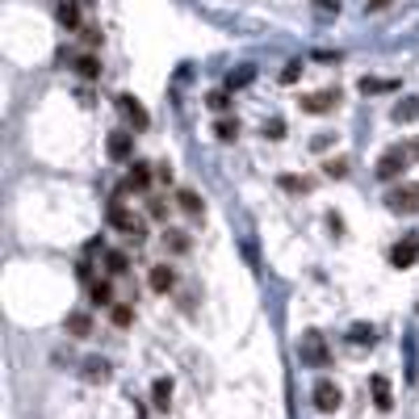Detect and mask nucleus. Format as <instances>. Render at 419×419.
<instances>
[{
    "label": "nucleus",
    "mask_w": 419,
    "mask_h": 419,
    "mask_svg": "<svg viewBox=\"0 0 419 419\" xmlns=\"http://www.w3.org/2000/svg\"><path fill=\"white\" fill-rule=\"evenodd\" d=\"M67 332H71V336H88V332H92V319H88V315H71V319H67Z\"/></svg>",
    "instance_id": "4be33fe9"
},
{
    "label": "nucleus",
    "mask_w": 419,
    "mask_h": 419,
    "mask_svg": "<svg viewBox=\"0 0 419 419\" xmlns=\"http://www.w3.org/2000/svg\"><path fill=\"white\" fill-rule=\"evenodd\" d=\"M88 294H92V302H97V306H105V302L113 298V285H109V281H92V285H88Z\"/></svg>",
    "instance_id": "aec40b11"
},
{
    "label": "nucleus",
    "mask_w": 419,
    "mask_h": 419,
    "mask_svg": "<svg viewBox=\"0 0 419 419\" xmlns=\"http://www.w3.org/2000/svg\"><path fill=\"white\" fill-rule=\"evenodd\" d=\"M340 105V88H319V92H302V101H298V109H306V113H332Z\"/></svg>",
    "instance_id": "20e7f679"
},
{
    "label": "nucleus",
    "mask_w": 419,
    "mask_h": 419,
    "mask_svg": "<svg viewBox=\"0 0 419 419\" xmlns=\"http://www.w3.org/2000/svg\"><path fill=\"white\" fill-rule=\"evenodd\" d=\"M390 88H395V80H369V76L361 80V92H390Z\"/></svg>",
    "instance_id": "393cba45"
},
{
    "label": "nucleus",
    "mask_w": 419,
    "mask_h": 419,
    "mask_svg": "<svg viewBox=\"0 0 419 419\" xmlns=\"http://www.w3.org/2000/svg\"><path fill=\"white\" fill-rule=\"evenodd\" d=\"M369 390H374V403H378V411H390V407H395V399H390V382H386V374H374V378H369Z\"/></svg>",
    "instance_id": "1a4fd4ad"
},
{
    "label": "nucleus",
    "mask_w": 419,
    "mask_h": 419,
    "mask_svg": "<svg viewBox=\"0 0 419 419\" xmlns=\"http://www.w3.org/2000/svg\"><path fill=\"white\" fill-rule=\"evenodd\" d=\"M84 378H88V382H105V378H109V361H105V357H88V361H84Z\"/></svg>",
    "instance_id": "ddd939ff"
},
{
    "label": "nucleus",
    "mask_w": 419,
    "mask_h": 419,
    "mask_svg": "<svg viewBox=\"0 0 419 419\" xmlns=\"http://www.w3.org/2000/svg\"><path fill=\"white\" fill-rule=\"evenodd\" d=\"M348 340H353V344H374V340H378V327H374V323H353V327H348Z\"/></svg>",
    "instance_id": "2eb2a0df"
},
{
    "label": "nucleus",
    "mask_w": 419,
    "mask_h": 419,
    "mask_svg": "<svg viewBox=\"0 0 419 419\" xmlns=\"http://www.w3.org/2000/svg\"><path fill=\"white\" fill-rule=\"evenodd\" d=\"M281 80H285V84H294V80H298V63H290V67L281 71Z\"/></svg>",
    "instance_id": "c756f323"
},
{
    "label": "nucleus",
    "mask_w": 419,
    "mask_h": 419,
    "mask_svg": "<svg viewBox=\"0 0 419 419\" xmlns=\"http://www.w3.org/2000/svg\"><path fill=\"white\" fill-rule=\"evenodd\" d=\"M407 147H411V159H419V139H411Z\"/></svg>",
    "instance_id": "2f4dec72"
},
{
    "label": "nucleus",
    "mask_w": 419,
    "mask_h": 419,
    "mask_svg": "<svg viewBox=\"0 0 419 419\" xmlns=\"http://www.w3.org/2000/svg\"><path fill=\"white\" fill-rule=\"evenodd\" d=\"M348 172V159L340 155V159H327V176H344Z\"/></svg>",
    "instance_id": "bb28decb"
},
{
    "label": "nucleus",
    "mask_w": 419,
    "mask_h": 419,
    "mask_svg": "<svg viewBox=\"0 0 419 419\" xmlns=\"http://www.w3.org/2000/svg\"><path fill=\"white\" fill-rule=\"evenodd\" d=\"M416 260H419V235H403L395 243V252H390V264L395 269H411Z\"/></svg>",
    "instance_id": "423d86ee"
},
{
    "label": "nucleus",
    "mask_w": 419,
    "mask_h": 419,
    "mask_svg": "<svg viewBox=\"0 0 419 419\" xmlns=\"http://www.w3.org/2000/svg\"><path fill=\"white\" fill-rule=\"evenodd\" d=\"M298 361L302 365H311V369H323L327 361H332V348H327V340H323V332H302L298 336Z\"/></svg>",
    "instance_id": "f257e3e1"
},
{
    "label": "nucleus",
    "mask_w": 419,
    "mask_h": 419,
    "mask_svg": "<svg viewBox=\"0 0 419 419\" xmlns=\"http://www.w3.org/2000/svg\"><path fill=\"white\" fill-rule=\"evenodd\" d=\"M419 118V97H403L395 105V122H416Z\"/></svg>",
    "instance_id": "4468645a"
},
{
    "label": "nucleus",
    "mask_w": 419,
    "mask_h": 419,
    "mask_svg": "<svg viewBox=\"0 0 419 419\" xmlns=\"http://www.w3.org/2000/svg\"><path fill=\"white\" fill-rule=\"evenodd\" d=\"M340 403H344L340 386H336L332 378H319V382H315V407H319L323 416H332V411H340Z\"/></svg>",
    "instance_id": "39448f33"
},
{
    "label": "nucleus",
    "mask_w": 419,
    "mask_h": 419,
    "mask_svg": "<svg viewBox=\"0 0 419 419\" xmlns=\"http://www.w3.org/2000/svg\"><path fill=\"white\" fill-rule=\"evenodd\" d=\"M227 105H231L227 92H210V109H227Z\"/></svg>",
    "instance_id": "c85d7f7f"
},
{
    "label": "nucleus",
    "mask_w": 419,
    "mask_h": 419,
    "mask_svg": "<svg viewBox=\"0 0 419 419\" xmlns=\"http://www.w3.org/2000/svg\"><path fill=\"white\" fill-rule=\"evenodd\" d=\"M176 206H180L185 214H193V218H201V214H206V206H201V197H197L193 189H176Z\"/></svg>",
    "instance_id": "9b49d317"
},
{
    "label": "nucleus",
    "mask_w": 419,
    "mask_h": 419,
    "mask_svg": "<svg viewBox=\"0 0 419 419\" xmlns=\"http://www.w3.org/2000/svg\"><path fill=\"white\" fill-rule=\"evenodd\" d=\"M105 269H109L113 277H122V273H126V256H122V252H105Z\"/></svg>",
    "instance_id": "5701e85b"
},
{
    "label": "nucleus",
    "mask_w": 419,
    "mask_h": 419,
    "mask_svg": "<svg viewBox=\"0 0 419 419\" xmlns=\"http://www.w3.org/2000/svg\"><path fill=\"white\" fill-rule=\"evenodd\" d=\"M130 151H134L130 130H113V134H109V155H113V159H130Z\"/></svg>",
    "instance_id": "9d476101"
},
{
    "label": "nucleus",
    "mask_w": 419,
    "mask_h": 419,
    "mask_svg": "<svg viewBox=\"0 0 419 419\" xmlns=\"http://www.w3.org/2000/svg\"><path fill=\"white\" fill-rule=\"evenodd\" d=\"M214 134H218L222 143H235V139H239V122H231V118H222V122L214 126Z\"/></svg>",
    "instance_id": "6ab92c4d"
},
{
    "label": "nucleus",
    "mask_w": 419,
    "mask_h": 419,
    "mask_svg": "<svg viewBox=\"0 0 419 419\" xmlns=\"http://www.w3.org/2000/svg\"><path fill=\"white\" fill-rule=\"evenodd\" d=\"M386 210H395V214H419V185H395L386 193Z\"/></svg>",
    "instance_id": "7ed1b4c3"
},
{
    "label": "nucleus",
    "mask_w": 419,
    "mask_h": 419,
    "mask_svg": "<svg viewBox=\"0 0 419 419\" xmlns=\"http://www.w3.org/2000/svg\"><path fill=\"white\" fill-rule=\"evenodd\" d=\"M264 134H269V139H281V134H285V122H281V118H273V122L264 126Z\"/></svg>",
    "instance_id": "cd10ccee"
},
{
    "label": "nucleus",
    "mask_w": 419,
    "mask_h": 419,
    "mask_svg": "<svg viewBox=\"0 0 419 419\" xmlns=\"http://www.w3.org/2000/svg\"><path fill=\"white\" fill-rule=\"evenodd\" d=\"M248 80H252V67H239V71H231V80H227V84H231V88H243Z\"/></svg>",
    "instance_id": "a878e982"
},
{
    "label": "nucleus",
    "mask_w": 419,
    "mask_h": 419,
    "mask_svg": "<svg viewBox=\"0 0 419 419\" xmlns=\"http://www.w3.org/2000/svg\"><path fill=\"white\" fill-rule=\"evenodd\" d=\"M130 323H134V306H122V302H118V306H113V327H130Z\"/></svg>",
    "instance_id": "b1692460"
},
{
    "label": "nucleus",
    "mask_w": 419,
    "mask_h": 419,
    "mask_svg": "<svg viewBox=\"0 0 419 419\" xmlns=\"http://www.w3.org/2000/svg\"><path fill=\"white\" fill-rule=\"evenodd\" d=\"M164 243H168L172 252H189V235H185V231H164Z\"/></svg>",
    "instance_id": "412c9836"
},
{
    "label": "nucleus",
    "mask_w": 419,
    "mask_h": 419,
    "mask_svg": "<svg viewBox=\"0 0 419 419\" xmlns=\"http://www.w3.org/2000/svg\"><path fill=\"white\" fill-rule=\"evenodd\" d=\"M151 403H155L159 411H168V403H172V382H168V378H159V382L151 386Z\"/></svg>",
    "instance_id": "dca6fc26"
},
{
    "label": "nucleus",
    "mask_w": 419,
    "mask_h": 419,
    "mask_svg": "<svg viewBox=\"0 0 419 419\" xmlns=\"http://www.w3.org/2000/svg\"><path fill=\"white\" fill-rule=\"evenodd\" d=\"M407 168H411V147H390V151L378 159V176H382V180H399Z\"/></svg>",
    "instance_id": "f03ea898"
},
{
    "label": "nucleus",
    "mask_w": 419,
    "mask_h": 419,
    "mask_svg": "<svg viewBox=\"0 0 419 419\" xmlns=\"http://www.w3.org/2000/svg\"><path fill=\"white\" fill-rule=\"evenodd\" d=\"M390 0H365V8H386Z\"/></svg>",
    "instance_id": "7c9ffc66"
},
{
    "label": "nucleus",
    "mask_w": 419,
    "mask_h": 419,
    "mask_svg": "<svg viewBox=\"0 0 419 419\" xmlns=\"http://www.w3.org/2000/svg\"><path fill=\"white\" fill-rule=\"evenodd\" d=\"M118 109H122V113L130 118V126H134V130H147V126H151L147 109H143V105H139V101H134L130 92H122V97H118Z\"/></svg>",
    "instance_id": "0eeeda50"
},
{
    "label": "nucleus",
    "mask_w": 419,
    "mask_h": 419,
    "mask_svg": "<svg viewBox=\"0 0 419 419\" xmlns=\"http://www.w3.org/2000/svg\"><path fill=\"white\" fill-rule=\"evenodd\" d=\"M172 285H176V273H172L168 264H159V269H151V290H155V294H168Z\"/></svg>",
    "instance_id": "f8f14e48"
},
{
    "label": "nucleus",
    "mask_w": 419,
    "mask_h": 419,
    "mask_svg": "<svg viewBox=\"0 0 419 419\" xmlns=\"http://www.w3.org/2000/svg\"><path fill=\"white\" fill-rule=\"evenodd\" d=\"M59 21H63L67 29H76V25H80V0H63V4H59Z\"/></svg>",
    "instance_id": "f3484780"
},
{
    "label": "nucleus",
    "mask_w": 419,
    "mask_h": 419,
    "mask_svg": "<svg viewBox=\"0 0 419 419\" xmlns=\"http://www.w3.org/2000/svg\"><path fill=\"white\" fill-rule=\"evenodd\" d=\"M76 71H80L84 80H97V76H101V63H97L92 55H80V59H76Z\"/></svg>",
    "instance_id": "a211bd4d"
},
{
    "label": "nucleus",
    "mask_w": 419,
    "mask_h": 419,
    "mask_svg": "<svg viewBox=\"0 0 419 419\" xmlns=\"http://www.w3.org/2000/svg\"><path fill=\"white\" fill-rule=\"evenodd\" d=\"M147 185H151V164L134 159V164H130V172H126V180H122V189H126V193H143Z\"/></svg>",
    "instance_id": "6e6552de"
}]
</instances>
